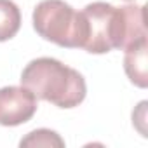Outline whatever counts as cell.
Returning a JSON list of instances; mask_svg holds the SVG:
<instances>
[{
  "instance_id": "9",
  "label": "cell",
  "mask_w": 148,
  "mask_h": 148,
  "mask_svg": "<svg viewBox=\"0 0 148 148\" xmlns=\"http://www.w3.org/2000/svg\"><path fill=\"white\" fill-rule=\"evenodd\" d=\"M125 2H132V0H125Z\"/></svg>"
},
{
  "instance_id": "1",
  "label": "cell",
  "mask_w": 148,
  "mask_h": 148,
  "mask_svg": "<svg viewBox=\"0 0 148 148\" xmlns=\"http://www.w3.org/2000/svg\"><path fill=\"white\" fill-rule=\"evenodd\" d=\"M86 19V49L91 54H106L113 49L125 51L146 38L145 5L115 7L106 2H92L82 11Z\"/></svg>"
},
{
  "instance_id": "3",
  "label": "cell",
  "mask_w": 148,
  "mask_h": 148,
  "mask_svg": "<svg viewBox=\"0 0 148 148\" xmlns=\"http://www.w3.org/2000/svg\"><path fill=\"white\" fill-rule=\"evenodd\" d=\"M35 32L61 47L79 49L86 44V19L64 0H42L33 11Z\"/></svg>"
},
{
  "instance_id": "2",
  "label": "cell",
  "mask_w": 148,
  "mask_h": 148,
  "mask_svg": "<svg viewBox=\"0 0 148 148\" xmlns=\"http://www.w3.org/2000/svg\"><path fill=\"white\" fill-rule=\"evenodd\" d=\"M21 86L30 89L37 99L58 108H75L87 94L84 77L54 58L32 59L21 73Z\"/></svg>"
},
{
  "instance_id": "7",
  "label": "cell",
  "mask_w": 148,
  "mask_h": 148,
  "mask_svg": "<svg viewBox=\"0 0 148 148\" xmlns=\"http://www.w3.org/2000/svg\"><path fill=\"white\" fill-rule=\"evenodd\" d=\"M19 146L23 148H63L64 146V139L51 129H35L32 132H28L21 141Z\"/></svg>"
},
{
  "instance_id": "6",
  "label": "cell",
  "mask_w": 148,
  "mask_h": 148,
  "mask_svg": "<svg viewBox=\"0 0 148 148\" xmlns=\"http://www.w3.org/2000/svg\"><path fill=\"white\" fill-rule=\"evenodd\" d=\"M21 28V12L12 0H0V42L11 40Z\"/></svg>"
},
{
  "instance_id": "8",
  "label": "cell",
  "mask_w": 148,
  "mask_h": 148,
  "mask_svg": "<svg viewBox=\"0 0 148 148\" xmlns=\"http://www.w3.org/2000/svg\"><path fill=\"white\" fill-rule=\"evenodd\" d=\"M146 101H141L139 105H138V110L136 112H132V124H136V127H138V131L143 134V136H146V131L143 129V125L141 124H145V119H146Z\"/></svg>"
},
{
  "instance_id": "5",
  "label": "cell",
  "mask_w": 148,
  "mask_h": 148,
  "mask_svg": "<svg viewBox=\"0 0 148 148\" xmlns=\"http://www.w3.org/2000/svg\"><path fill=\"white\" fill-rule=\"evenodd\" d=\"M124 56V70L129 80L136 86L145 89L148 86V42L139 40L127 47Z\"/></svg>"
},
{
  "instance_id": "4",
  "label": "cell",
  "mask_w": 148,
  "mask_h": 148,
  "mask_svg": "<svg viewBox=\"0 0 148 148\" xmlns=\"http://www.w3.org/2000/svg\"><path fill=\"white\" fill-rule=\"evenodd\" d=\"M37 112L35 94L23 86L0 89V125L14 127L28 122Z\"/></svg>"
}]
</instances>
